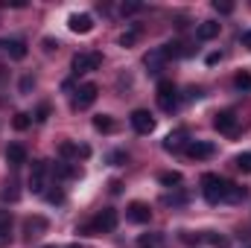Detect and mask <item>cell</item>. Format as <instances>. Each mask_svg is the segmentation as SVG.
<instances>
[{
	"mask_svg": "<svg viewBox=\"0 0 251 248\" xmlns=\"http://www.w3.org/2000/svg\"><path fill=\"white\" fill-rule=\"evenodd\" d=\"M184 152H187V158H193V161H204V158H210L216 149H213V143H207V140H190L187 146H184Z\"/></svg>",
	"mask_w": 251,
	"mask_h": 248,
	"instance_id": "cell-11",
	"label": "cell"
},
{
	"mask_svg": "<svg viewBox=\"0 0 251 248\" xmlns=\"http://www.w3.org/2000/svg\"><path fill=\"white\" fill-rule=\"evenodd\" d=\"M47 228H50V222H47L44 216H26V219H24V240L32 243V240H38L41 234H47Z\"/></svg>",
	"mask_w": 251,
	"mask_h": 248,
	"instance_id": "cell-7",
	"label": "cell"
},
{
	"mask_svg": "<svg viewBox=\"0 0 251 248\" xmlns=\"http://www.w3.org/2000/svg\"><path fill=\"white\" fill-rule=\"evenodd\" d=\"M158 108L161 111H176L178 108V88L170 79L158 82Z\"/></svg>",
	"mask_w": 251,
	"mask_h": 248,
	"instance_id": "cell-3",
	"label": "cell"
},
{
	"mask_svg": "<svg viewBox=\"0 0 251 248\" xmlns=\"http://www.w3.org/2000/svg\"><path fill=\"white\" fill-rule=\"evenodd\" d=\"M234 167H237L240 173H251V152H243V155H237V158H234Z\"/></svg>",
	"mask_w": 251,
	"mask_h": 248,
	"instance_id": "cell-28",
	"label": "cell"
},
{
	"mask_svg": "<svg viewBox=\"0 0 251 248\" xmlns=\"http://www.w3.org/2000/svg\"><path fill=\"white\" fill-rule=\"evenodd\" d=\"M12 210H0V248H6L12 243Z\"/></svg>",
	"mask_w": 251,
	"mask_h": 248,
	"instance_id": "cell-17",
	"label": "cell"
},
{
	"mask_svg": "<svg viewBox=\"0 0 251 248\" xmlns=\"http://www.w3.org/2000/svg\"><path fill=\"white\" fill-rule=\"evenodd\" d=\"M187 143H190V140H187V131H184V128H178V131H170V134H167L164 149H167V152H181Z\"/></svg>",
	"mask_w": 251,
	"mask_h": 248,
	"instance_id": "cell-16",
	"label": "cell"
},
{
	"mask_svg": "<svg viewBox=\"0 0 251 248\" xmlns=\"http://www.w3.org/2000/svg\"><path fill=\"white\" fill-rule=\"evenodd\" d=\"M94 128H97V131H114L117 123L111 120V114H97V117H94Z\"/></svg>",
	"mask_w": 251,
	"mask_h": 248,
	"instance_id": "cell-24",
	"label": "cell"
},
{
	"mask_svg": "<svg viewBox=\"0 0 251 248\" xmlns=\"http://www.w3.org/2000/svg\"><path fill=\"white\" fill-rule=\"evenodd\" d=\"M137 248H164V234H143L137 240Z\"/></svg>",
	"mask_w": 251,
	"mask_h": 248,
	"instance_id": "cell-23",
	"label": "cell"
},
{
	"mask_svg": "<svg viewBox=\"0 0 251 248\" xmlns=\"http://www.w3.org/2000/svg\"><path fill=\"white\" fill-rule=\"evenodd\" d=\"M126 216H128V222H134V225H146V222L152 219V210H149V204H143V201H131V204L126 207Z\"/></svg>",
	"mask_w": 251,
	"mask_h": 248,
	"instance_id": "cell-12",
	"label": "cell"
},
{
	"mask_svg": "<svg viewBox=\"0 0 251 248\" xmlns=\"http://www.w3.org/2000/svg\"><path fill=\"white\" fill-rule=\"evenodd\" d=\"M50 173H53L56 178H76V175H79V167L70 164V161H59V164L50 167Z\"/></svg>",
	"mask_w": 251,
	"mask_h": 248,
	"instance_id": "cell-20",
	"label": "cell"
},
{
	"mask_svg": "<svg viewBox=\"0 0 251 248\" xmlns=\"http://www.w3.org/2000/svg\"><path fill=\"white\" fill-rule=\"evenodd\" d=\"M234 88H237V91H246V94H251V73H249V70H240V73L234 76Z\"/></svg>",
	"mask_w": 251,
	"mask_h": 248,
	"instance_id": "cell-25",
	"label": "cell"
},
{
	"mask_svg": "<svg viewBox=\"0 0 251 248\" xmlns=\"http://www.w3.org/2000/svg\"><path fill=\"white\" fill-rule=\"evenodd\" d=\"M243 44H246V47H249V50H251V29H249V32H246V35H243Z\"/></svg>",
	"mask_w": 251,
	"mask_h": 248,
	"instance_id": "cell-41",
	"label": "cell"
},
{
	"mask_svg": "<svg viewBox=\"0 0 251 248\" xmlns=\"http://www.w3.org/2000/svg\"><path fill=\"white\" fill-rule=\"evenodd\" d=\"M111 164H126V152H111Z\"/></svg>",
	"mask_w": 251,
	"mask_h": 248,
	"instance_id": "cell-36",
	"label": "cell"
},
{
	"mask_svg": "<svg viewBox=\"0 0 251 248\" xmlns=\"http://www.w3.org/2000/svg\"><path fill=\"white\" fill-rule=\"evenodd\" d=\"M47 114H50V105H41V108L35 111V120H38V123H44V120H47Z\"/></svg>",
	"mask_w": 251,
	"mask_h": 248,
	"instance_id": "cell-34",
	"label": "cell"
},
{
	"mask_svg": "<svg viewBox=\"0 0 251 248\" xmlns=\"http://www.w3.org/2000/svg\"><path fill=\"white\" fill-rule=\"evenodd\" d=\"M117 222H120L117 210H114V207H105V210H100L82 231H85V234H108V231L117 228Z\"/></svg>",
	"mask_w": 251,
	"mask_h": 248,
	"instance_id": "cell-1",
	"label": "cell"
},
{
	"mask_svg": "<svg viewBox=\"0 0 251 248\" xmlns=\"http://www.w3.org/2000/svg\"><path fill=\"white\" fill-rule=\"evenodd\" d=\"M97 97H100V88H97L94 82H85V85H79V88H76L73 105H76V108H91V105L97 102Z\"/></svg>",
	"mask_w": 251,
	"mask_h": 248,
	"instance_id": "cell-6",
	"label": "cell"
},
{
	"mask_svg": "<svg viewBox=\"0 0 251 248\" xmlns=\"http://www.w3.org/2000/svg\"><path fill=\"white\" fill-rule=\"evenodd\" d=\"M29 88H32V79H29V76H26V79H24V82H21V91H29Z\"/></svg>",
	"mask_w": 251,
	"mask_h": 248,
	"instance_id": "cell-40",
	"label": "cell"
},
{
	"mask_svg": "<svg viewBox=\"0 0 251 248\" xmlns=\"http://www.w3.org/2000/svg\"><path fill=\"white\" fill-rule=\"evenodd\" d=\"M6 161H9L12 167H24V164H26V149H24L21 143H9V149H6Z\"/></svg>",
	"mask_w": 251,
	"mask_h": 248,
	"instance_id": "cell-19",
	"label": "cell"
},
{
	"mask_svg": "<svg viewBox=\"0 0 251 248\" xmlns=\"http://www.w3.org/2000/svg\"><path fill=\"white\" fill-rule=\"evenodd\" d=\"M201 240H204V243H210L213 248H225V246H228V240H225V237H219L216 231H207V234H201Z\"/></svg>",
	"mask_w": 251,
	"mask_h": 248,
	"instance_id": "cell-27",
	"label": "cell"
},
{
	"mask_svg": "<svg viewBox=\"0 0 251 248\" xmlns=\"http://www.w3.org/2000/svg\"><path fill=\"white\" fill-rule=\"evenodd\" d=\"M164 62H167V56H164V50H161V47L149 50V53H146V59H143V64H146V70H149V73H161Z\"/></svg>",
	"mask_w": 251,
	"mask_h": 248,
	"instance_id": "cell-18",
	"label": "cell"
},
{
	"mask_svg": "<svg viewBox=\"0 0 251 248\" xmlns=\"http://www.w3.org/2000/svg\"><path fill=\"white\" fill-rule=\"evenodd\" d=\"M134 41H137V26H131L128 32H123V35H120V44H123V47H131Z\"/></svg>",
	"mask_w": 251,
	"mask_h": 248,
	"instance_id": "cell-30",
	"label": "cell"
},
{
	"mask_svg": "<svg viewBox=\"0 0 251 248\" xmlns=\"http://www.w3.org/2000/svg\"><path fill=\"white\" fill-rule=\"evenodd\" d=\"M67 26H70V32H76V35H88V32L94 29V18H91L88 12H76V15L67 18Z\"/></svg>",
	"mask_w": 251,
	"mask_h": 248,
	"instance_id": "cell-10",
	"label": "cell"
},
{
	"mask_svg": "<svg viewBox=\"0 0 251 248\" xmlns=\"http://www.w3.org/2000/svg\"><path fill=\"white\" fill-rule=\"evenodd\" d=\"M158 181H161L164 187H178V184H181V173L167 170V173H161V175H158Z\"/></svg>",
	"mask_w": 251,
	"mask_h": 248,
	"instance_id": "cell-26",
	"label": "cell"
},
{
	"mask_svg": "<svg viewBox=\"0 0 251 248\" xmlns=\"http://www.w3.org/2000/svg\"><path fill=\"white\" fill-rule=\"evenodd\" d=\"M137 9H140V3H123V9H120V12H123V15H134Z\"/></svg>",
	"mask_w": 251,
	"mask_h": 248,
	"instance_id": "cell-35",
	"label": "cell"
},
{
	"mask_svg": "<svg viewBox=\"0 0 251 248\" xmlns=\"http://www.w3.org/2000/svg\"><path fill=\"white\" fill-rule=\"evenodd\" d=\"M59 155H62L64 161H79V158H88L91 149H88V146H79V143H70V140H62Z\"/></svg>",
	"mask_w": 251,
	"mask_h": 248,
	"instance_id": "cell-13",
	"label": "cell"
},
{
	"mask_svg": "<svg viewBox=\"0 0 251 248\" xmlns=\"http://www.w3.org/2000/svg\"><path fill=\"white\" fill-rule=\"evenodd\" d=\"M47 173H50L47 161H35L32 164V173H29V190L32 193H47Z\"/></svg>",
	"mask_w": 251,
	"mask_h": 248,
	"instance_id": "cell-8",
	"label": "cell"
},
{
	"mask_svg": "<svg viewBox=\"0 0 251 248\" xmlns=\"http://www.w3.org/2000/svg\"><path fill=\"white\" fill-rule=\"evenodd\" d=\"M161 50H164V56H167V59H181V56H190V50H184V44H181V41H170V44H164Z\"/></svg>",
	"mask_w": 251,
	"mask_h": 248,
	"instance_id": "cell-22",
	"label": "cell"
},
{
	"mask_svg": "<svg viewBox=\"0 0 251 248\" xmlns=\"http://www.w3.org/2000/svg\"><path fill=\"white\" fill-rule=\"evenodd\" d=\"M67 248H79V246H67Z\"/></svg>",
	"mask_w": 251,
	"mask_h": 248,
	"instance_id": "cell-43",
	"label": "cell"
},
{
	"mask_svg": "<svg viewBox=\"0 0 251 248\" xmlns=\"http://www.w3.org/2000/svg\"><path fill=\"white\" fill-rule=\"evenodd\" d=\"M3 50H6L12 59H18V62H21V59H26V44H24V41H18V38H15V41H3Z\"/></svg>",
	"mask_w": 251,
	"mask_h": 248,
	"instance_id": "cell-21",
	"label": "cell"
},
{
	"mask_svg": "<svg viewBox=\"0 0 251 248\" xmlns=\"http://www.w3.org/2000/svg\"><path fill=\"white\" fill-rule=\"evenodd\" d=\"M213 9H216V12H222V15H231V12H234V3H225V0L219 3V0H216V3H213Z\"/></svg>",
	"mask_w": 251,
	"mask_h": 248,
	"instance_id": "cell-33",
	"label": "cell"
},
{
	"mask_svg": "<svg viewBox=\"0 0 251 248\" xmlns=\"http://www.w3.org/2000/svg\"><path fill=\"white\" fill-rule=\"evenodd\" d=\"M56 47H59V41H53V38H44V50H47V53H53Z\"/></svg>",
	"mask_w": 251,
	"mask_h": 248,
	"instance_id": "cell-38",
	"label": "cell"
},
{
	"mask_svg": "<svg viewBox=\"0 0 251 248\" xmlns=\"http://www.w3.org/2000/svg\"><path fill=\"white\" fill-rule=\"evenodd\" d=\"M0 50H3V41H0Z\"/></svg>",
	"mask_w": 251,
	"mask_h": 248,
	"instance_id": "cell-44",
	"label": "cell"
},
{
	"mask_svg": "<svg viewBox=\"0 0 251 248\" xmlns=\"http://www.w3.org/2000/svg\"><path fill=\"white\" fill-rule=\"evenodd\" d=\"M29 123H32V117H29V114H24V111H21V114H15V120H12V125H15L18 131L29 128Z\"/></svg>",
	"mask_w": 251,
	"mask_h": 248,
	"instance_id": "cell-29",
	"label": "cell"
},
{
	"mask_svg": "<svg viewBox=\"0 0 251 248\" xmlns=\"http://www.w3.org/2000/svg\"><path fill=\"white\" fill-rule=\"evenodd\" d=\"M44 248H56V246H44Z\"/></svg>",
	"mask_w": 251,
	"mask_h": 248,
	"instance_id": "cell-42",
	"label": "cell"
},
{
	"mask_svg": "<svg viewBox=\"0 0 251 248\" xmlns=\"http://www.w3.org/2000/svg\"><path fill=\"white\" fill-rule=\"evenodd\" d=\"M131 128L137 131V134H149V131H155V117L149 114V111H143V108H137V111H131Z\"/></svg>",
	"mask_w": 251,
	"mask_h": 248,
	"instance_id": "cell-9",
	"label": "cell"
},
{
	"mask_svg": "<svg viewBox=\"0 0 251 248\" xmlns=\"http://www.w3.org/2000/svg\"><path fill=\"white\" fill-rule=\"evenodd\" d=\"M249 198V190L243 184H234V181H225V193H222V201H228V204H240V201H246Z\"/></svg>",
	"mask_w": 251,
	"mask_h": 248,
	"instance_id": "cell-14",
	"label": "cell"
},
{
	"mask_svg": "<svg viewBox=\"0 0 251 248\" xmlns=\"http://www.w3.org/2000/svg\"><path fill=\"white\" fill-rule=\"evenodd\" d=\"M44 198H47L50 204H62V201H64V193H62V190H47V193H44Z\"/></svg>",
	"mask_w": 251,
	"mask_h": 248,
	"instance_id": "cell-31",
	"label": "cell"
},
{
	"mask_svg": "<svg viewBox=\"0 0 251 248\" xmlns=\"http://www.w3.org/2000/svg\"><path fill=\"white\" fill-rule=\"evenodd\" d=\"M0 6H15V9H24L26 3H24V0H0Z\"/></svg>",
	"mask_w": 251,
	"mask_h": 248,
	"instance_id": "cell-37",
	"label": "cell"
},
{
	"mask_svg": "<svg viewBox=\"0 0 251 248\" xmlns=\"http://www.w3.org/2000/svg\"><path fill=\"white\" fill-rule=\"evenodd\" d=\"M201 97V88H187V99H199Z\"/></svg>",
	"mask_w": 251,
	"mask_h": 248,
	"instance_id": "cell-39",
	"label": "cell"
},
{
	"mask_svg": "<svg viewBox=\"0 0 251 248\" xmlns=\"http://www.w3.org/2000/svg\"><path fill=\"white\" fill-rule=\"evenodd\" d=\"M213 125H216L219 134H228V137H237V134H240V120H237L234 111H219V114L213 117Z\"/></svg>",
	"mask_w": 251,
	"mask_h": 248,
	"instance_id": "cell-5",
	"label": "cell"
},
{
	"mask_svg": "<svg viewBox=\"0 0 251 248\" xmlns=\"http://www.w3.org/2000/svg\"><path fill=\"white\" fill-rule=\"evenodd\" d=\"M100 64H102V56H100V53H76L73 62H70V70H73L76 76H82V73L97 70Z\"/></svg>",
	"mask_w": 251,
	"mask_h": 248,
	"instance_id": "cell-4",
	"label": "cell"
},
{
	"mask_svg": "<svg viewBox=\"0 0 251 248\" xmlns=\"http://www.w3.org/2000/svg\"><path fill=\"white\" fill-rule=\"evenodd\" d=\"M3 198H6V201H15V198H18V184H15V181H9V184H6Z\"/></svg>",
	"mask_w": 251,
	"mask_h": 248,
	"instance_id": "cell-32",
	"label": "cell"
},
{
	"mask_svg": "<svg viewBox=\"0 0 251 248\" xmlns=\"http://www.w3.org/2000/svg\"><path fill=\"white\" fill-rule=\"evenodd\" d=\"M219 29H222L219 21H201V24L196 26V38H199V41H213V38L219 35Z\"/></svg>",
	"mask_w": 251,
	"mask_h": 248,
	"instance_id": "cell-15",
	"label": "cell"
},
{
	"mask_svg": "<svg viewBox=\"0 0 251 248\" xmlns=\"http://www.w3.org/2000/svg\"><path fill=\"white\" fill-rule=\"evenodd\" d=\"M225 193V178H219L216 173H204L201 175V196L207 198V204H219Z\"/></svg>",
	"mask_w": 251,
	"mask_h": 248,
	"instance_id": "cell-2",
	"label": "cell"
}]
</instances>
